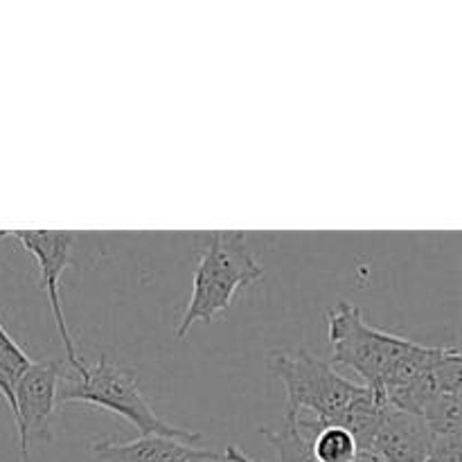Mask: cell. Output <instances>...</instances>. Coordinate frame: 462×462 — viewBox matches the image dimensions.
<instances>
[{"label": "cell", "instance_id": "cell-1", "mask_svg": "<svg viewBox=\"0 0 462 462\" xmlns=\"http://www.w3.org/2000/svg\"><path fill=\"white\" fill-rule=\"evenodd\" d=\"M328 338L334 368H347L361 386L386 400L431 368L442 356V346H422L400 334L373 328L356 305L338 302L328 311Z\"/></svg>", "mask_w": 462, "mask_h": 462}, {"label": "cell", "instance_id": "cell-2", "mask_svg": "<svg viewBox=\"0 0 462 462\" xmlns=\"http://www.w3.org/2000/svg\"><path fill=\"white\" fill-rule=\"evenodd\" d=\"M262 278L264 269L251 253L244 230L210 233L208 246L199 255L192 296L176 328V338H183L197 323H212L233 305L237 291L260 282Z\"/></svg>", "mask_w": 462, "mask_h": 462}, {"label": "cell", "instance_id": "cell-3", "mask_svg": "<svg viewBox=\"0 0 462 462\" xmlns=\"http://www.w3.org/2000/svg\"><path fill=\"white\" fill-rule=\"evenodd\" d=\"M59 402H63V404H90L111 411V413L129 420L138 429L140 436L179 438L189 445L203 440L201 433L171 427L165 420L158 418L156 411L149 404L147 395L140 391L134 370L111 364L106 355L99 356L95 364H86L81 373H75V377H68L66 382H61Z\"/></svg>", "mask_w": 462, "mask_h": 462}, {"label": "cell", "instance_id": "cell-4", "mask_svg": "<svg viewBox=\"0 0 462 462\" xmlns=\"http://www.w3.org/2000/svg\"><path fill=\"white\" fill-rule=\"evenodd\" d=\"M266 365L282 382L287 393V404L284 411L300 415L302 411H310L314 415V427H328L338 424L352 411V406L365 395L368 388L361 383L350 382L337 373L329 361L319 359L311 352H271Z\"/></svg>", "mask_w": 462, "mask_h": 462}, {"label": "cell", "instance_id": "cell-5", "mask_svg": "<svg viewBox=\"0 0 462 462\" xmlns=\"http://www.w3.org/2000/svg\"><path fill=\"white\" fill-rule=\"evenodd\" d=\"M61 364L59 361H32L21 374L14 393V424L18 431L23 462H30V442L52 440V422L59 406Z\"/></svg>", "mask_w": 462, "mask_h": 462}, {"label": "cell", "instance_id": "cell-6", "mask_svg": "<svg viewBox=\"0 0 462 462\" xmlns=\"http://www.w3.org/2000/svg\"><path fill=\"white\" fill-rule=\"evenodd\" d=\"M7 237H14L16 242H21V246L39 264L41 284H43L45 293H48L54 325H57V332L61 337L63 347H66V359L75 373H81L86 361L77 352L75 338H72L70 329H68L66 314H63L61 305V289H59L63 271H66L68 262H70L75 233H68V230H7Z\"/></svg>", "mask_w": 462, "mask_h": 462}, {"label": "cell", "instance_id": "cell-7", "mask_svg": "<svg viewBox=\"0 0 462 462\" xmlns=\"http://www.w3.org/2000/svg\"><path fill=\"white\" fill-rule=\"evenodd\" d=\"M431 431L422 415L386 404L365 462H424L431 449Z\"/></svg>", "mask_w": 462, "mask_h": 462}, {"label": "cell", "instance_id": "cell-8", "mask_svg": "<svg viewBox=\"0 0 462 462\" xmlns=\"http://www.w3.org/2000/svg\"><path fill=\"white\" fill-rule=\"evenodd\" d=\"M90 451L99 462H226L224 454L199 449L179 438L140 436L129 442L95 440Z\"/></svg>", "mask_w": 462, "mask_h": 462}, {"label": "cell", "instance_id": "cell-9", "mask_svg": "<svg viewBox=\"0 0 462 462\" xmlns=\"http://www.w3.org/2000/svg\"><path fill=\"white\" fill-rule=\"evenodd\" d=\"M262 436L275 449L278 462H314V458H311V431L298 413L284 411L282 429L280 431L262 429ZM224 458L226 462H255L251 456H246V451L235 445L224 451Z\"/></svg>", "mask_w": 462, "mask_h": 462}, {"label": "cell", "instance_id": "cell-10", "mask_svg": "<svg viewBox=\"0 0 462 462\" xmlns=\"http://www.w3.org/2000/svg\"><path fill=\"white\" fill-rule=\"evenodd\" d=\"M311 431V458L314 462H359V445L347 429L338 424L314 427L311 420H302Z\"/></svg>", "mask_w": 462, "mask_h": 462}, {"label": "cell", "instance_id": "cell-11", "mask_svg": "<svg viewBox=\"0 0 462 462\" xmlns=\"http://www.w3.org/2000/svg\"><path fill=\"white\" fill-rule=\"evenodd\" d=\"M30 365L32 359L27 356V352L14 341L12 334H9L7 329L3 328V323H0V397L7 402L9 411H12V418L14 409H16V402H14L16 383Z\"/></svg>", "mask_w": 462, "mask_h": 462}, {"label": "cell", "instance_id": "cell-12", "mask_svg": "<svg viewBox=\"0 0 462 462\" xmlns=\"http://www.w3.org/2000/svg\"><path fill=\"white\" fill-rule=\"evenodd\" d=\"M462 438H433L424 462H460Z\"/></svg>", "mask_w": 462, "mask_h": 462}]
</instances>
